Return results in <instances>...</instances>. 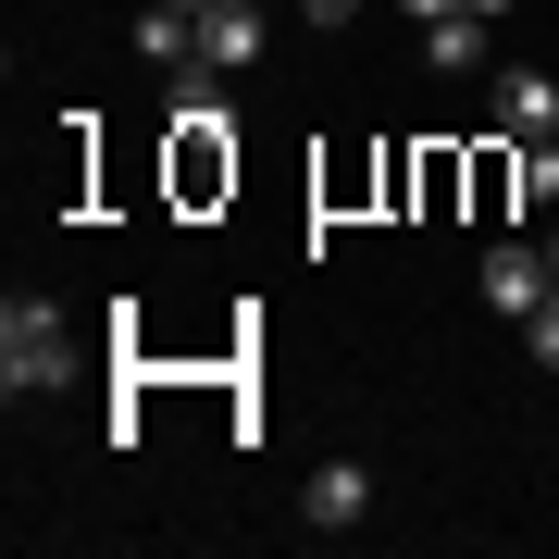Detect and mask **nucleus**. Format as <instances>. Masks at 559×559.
I'll list each match as a JSON object with an SVG mask.
<instances>
[{"label":"nucleus","instance_id":"f257e3e1","mask_svg":"<svg viewBox=\"0 0 559 559\" xmlns=\"http://www.w3.org/2000/svg\"><path fill=\"white\" fill-rule=\"evenodd\" d=\"M62 373H75V323H62L50 299H13L0 311V385L38 399V385H62Z\"/></svg>","mask_w":559,"mask_h":559},{"label":"nucleus","instance_id":"f03ea898","mask_svg":"<svg viewBox=\"0 0 559 559\" xmlns=\"http://www.w3.org/2000/svg\"><path fill=\"white\" fill-rule=\"evenodd\" d=\"M473 286H485V311H510V323H522V311H535L547 286H559V274H547V237H535V249H522V237H498Z\"/></svg>","mask_w":559,"mask_h":559},{"label":"nucleus","instance_id":"7ed1b4c3","mask_svg":"<svg viewBox=\"0 0 559 559\" xmlns=\"http://www.w3.org/2000/svg\"><path fill=\"white\" fill-rule=\"evenodd\" d=\"M261 38H274V13H261V0H212V13H200V50H212V75L261 62Z\"/></svg>","mask_w":559,"mask_h":559},{"label":"nucleus","instance_id":"20e7f679","mask_svg":"<svg viewBox=\"0 0 559 559\" xmlns=\"http://www.w3.org/2000/svg\"><path fill=\"white\" fill-rule=\"evenodd\" d=\"M498 124H510V138H559V75H522V62H510V75H498Z\"/></svg>","mask_w":559,"mask_h":559},{"label":"nucleus","instance_id":"39448f33","mask_svg":"<svg viewBox=\"0 0 559 559\" xmlns=\"http://www.w3.org/2000/svg\"><path fill=\"white\" fill-rule=\"evenodd\" d=\"M360 510H373V473H360V460H323V473H311V522H323V535H348Z\"/></svg>","mask_w":559,"mask_h":559},{"label":"nucleus","instance_id":"423d86ee","mask_svg":"<svg viewBox=\"0 0 559 559\" xmlns=\"http://www.w3.org/2000/svg\"><path fill=\"white\" fill-rule=\"evenodd\" d=\"M138 50L162 62V75H187V62H212V50H200V13H175V0H150V25H138Z\"/></svg>","mask_w":559,"mask_h":559},{"label":"nucleus","instance_id":"0eeeda50","mask_svg":"<svg viewBox=\"0 0 559 559\" xmlns=\"http://www.w3.org/2000/svg\"><path fill=\"white\" fill-rule=\"evenodd\" d=\"M510 200H559V138H510Z\"/></svg>","mask_w":559,"mask_h":559},{"label":"nucleus","instance_id":"6e6552de","mask_svg":"<svg viewBox=\"0 0 559 559\" xmlns=\"http://www.w3.org/2000/svg\"><path fill=\"white\" fill-rule=\"evenodd\" d=\"M423 50H436L448 75H473V62H485V13H448V25H423Z\"/></svg>","mask_w":559,"mask_h":559},{"label":"nucleus","instance_id":"1a4fd4ad","mask_svg":"<svg viewBox=\"0 0 559 559\" xmlns=\"http://www.w3.org/2000/svg\"><path fill=\"white\" fill-rule=\"evenodd\" d=\"M522 348H535V360H547V373H559V286H547V299H535V311H522Z\"/></svg>","mask_w":559,"mask_h":559},{"label":"nucleus","instance_id":"9d476101","mask_svg":"<svg viewBox=\"0 0 559 559\" xmlns=\"http://www.w3.org/2000/svg\"><path fill=\"white\" fill-rule=\"evenodd\" d=\"M399 13H411V25H448V13H473V0H399Z\"/></svg>","mask_w":559,"mask_h":559},{"label":"nucleus","instance_id":"9b49d317","mask_svg":"<svg viewBox=\"0 0 559 559\" xmlns=\"http://www.w3.org/2000/svg\"><path fill=\"white\" fill-rule=\"evenodd\" d=\"M360 13V0H299V25H348Z\"/></svg>","mask_w":559,"mask_h":559},{"label":"nucleus","instance_id":"f8f14e48","mask_svg":"<svg viewBox=\"0 0 559 559\" xmlns=\"http://www.w3.org/2000/svg\"><path fill=\"white\" fill-rule=\"evenodd\" d=\"M473 13H485V25H498V13H510V0H473Z\"/></svg>","mask_w":559,"mask_h":559},{"label":"nucleus","instance_id":"ddd939ff","mask_svg":"<svg viewBox=\"0 0 559 559\" xmlns=\"http://www.w3.org/2000/svg\"><path fill=\"white\" fill-rule=\"evenodd\" d=\"M175 13H212V0H175Z\"/></svg>","mask_w":559,"mask_h":559},{"label":"nucleus","instance_id":"4468645a","mask_svg":"<svg viewBox=\"0 0 559 559\" xmlns=\"http://www.w3.org/2000/svg\"><path fill=\"white\" fill-rule=\"evenodd\" d=\"M261 13H274V0H261Z\"/></svg>","mask_w":559,"mask_h":559}]
</instances>
